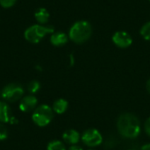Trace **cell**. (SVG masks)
<instances>
[{
    "label": "cell",
    "instance_id": "cell-1",
    "mask_svg": "<svg viewBox=\"0 0 150 150\" xmlns=\"http://www.w3.org/2000/svg\"><path fill=\"white\" fill-rule=\"evenodd\" d=\"M117 128L124 138L135 139L141 134V122L135 115L128 112L123 113L118 119Z\"/></svg>",
    "mask_w": 150,
    "mask_h": 150
},
{
    "label": "cell",
    "instance_id": "cell-2",
    "mask_svg": "<svg viewBox=\"0 0 150 150\" xmlns=\"http://www.w3.org/2000/svg\"><path fill=\"white\" fill-rule=\"evenodd\" d=\"M92 27L87 21L81 20L76 22L70 28L69 36V39L75 43H83L88 40L91 35Z\"/></svg>",
    "mask_w": 150,
    "mask_h": 150
},
{
    "label": "cell",
    "instance_id": "cell-3",
    "mask_svg": "<svg viewBox=\"0 0 150 150\" xmlns=\"http://www.w3.org/2000/svg\"><path fill=\"white\" fill-rule=\"evenodd\" d=\"M54 32L53 26H46L36 24L28 27L24 33L25 39L31 43H39L47 34Z\"/></svg>",
    "mask_w": 150,
    "mask_h": 150
},
{
    "label": "cell",
    "instance_id": "cell-4",
    "mask_svg": "<svg viewBox=\"0 0 150 150\" xmlns=\"http://www.w3.org/2000/svg\"><path fill=\"white\" fill-rule=\"evenodd\" d=\"M53 117L54 113L52 108L47 105H42L34 110L32 119L33 121L39 127H45L51 122Z\"/></svg>",
    "mask_w": 150,
    "mask_h": 150
},
{
    "label": "cell",
    "instance_id": "cell-5",
    "mask_svg": "<svg viewBox=\"0 0 150 150\" xmlns=\"http://www.w3.org/2000/svg\"><path fill=\"white\" fill-rule=\"evenodd\" d=\"M24 94V90L18 83H10L2 91V98L8 102H16Z\"/></svg>",
    "mask_w": 150,
    "mask_h": 150
},
{
    "label": "cell",
    "instance_id": "cell-6",
    "mask_svg": "<svg viewBox=\"0 0 150 150\" xmlns=\"http://www.w3.org/2000/svg\"><path fill=\"white\" fill-rule=\"evenodd\" d=\"M82 141L86 146L92 148V147L99 146L103 142V137L98 130L91 128V129L86 130L83 134Z\"/></svg>",
    "mask_w": 150,
    "mask_h": 150
},
{
    "label": "cell",
    "instance_id": "cell-7",
    "mask_svg": "<svg viewBox=\"0 0 150 150\" xmlns=\"http://www.w3.org/2000/svg\"><path fill=\"white\" fill-rule=\"evenodd\" d=\"M112 41L117 47L120 48H126L132 44L133 39L128 33L124 31H119L113 34Z\"/></svg>",
    "mask_w": 150,
    "mask_h": 150
},
{
    "label": "cell",
    "instance_id": "cell-8",
    "mask_svg": "<svg viewBox=\"0 0 150 150\" xmlns=\"http://www.w3.org/2000/svg\"><path fill=\"white\" fill-rule=\"evenodd\" d=\"M37 103H38L37 98L34 96H33V95L26 96L21 100V102L19 104V109H20V111H22L24 112H31L36 107Z\"/></svg>",
    "mask_w": 150,
    "mask_h": 150
},
{
    "label": "cell",
    "instance_id": "cell-9",
    "mask_svg": "<svg viewBox=\"0 0 150 150\" xmlns=\"http://www.w3.org/2000/svg\"><path fill=\"white\" fill-rule=\"evenodd\" d=\"M62 139L68 144L76 145V143H78V142L80 140V134L77 131H76L74 129H69V130H67L63 134Z\"/></svg>",
    "mask_w": 150,
    "mask_h": 150
},
{
    "label": "cell",
    "instance_id": "cell-10",
    "mask_svg": "<svg viewBox=\"0 0 150 150\" xmlns=\"http://www.w3.org/2000/svg\"><path fill=\"white\" fill-rule=\"evenodd\" d=\"M50 41L54 46L61 47L68 42V36L62 32L53 33V34L50 37Z\"/></svg>",
    "mask_w": 150,
    "mask_h": 150
},
{
    "label": "cell",
    "instance_id": "cell-11",
    "mask_svg": "<svg viewBox=\"0 0 150 150\" xmlns=\"http://www.w3.org/2000/svg\"><path fill=\"white\" fill-rule=\"evenodd\" d=\"M11 120V109L4 102H0V122L6 123Z\"/></svg>",
    "mask_w": 150,
    "mask_h": 150
},
{
    "label": "cell",
    "instance_id": "cell-12",
    "mask_svg": "<svg viewBox=\"0 0 150 150\" xmlns=\"http://www.w3.org/2000/svg\"><path fill=\"white\" fill-rule=\"evenodd\" d=\"M34 18L38 24L40 25H44L47 22L49 18V13L47 9L45 8H40L37 10V11L34 14Z\"/></svg>",
    "mask_w": 150,
    "mask_h": 150
},
{
    "label": "cell",
    "instance_id": "cell-13",
    "mask_svg": "<svg viewBox=\"0 0 150 150\" xmlns=\"http://www.w3.org/2000/svg\"><path fill=\"white\" fill-rule=\"evenodd\" d=\"M68 102L65 100V99H62V98H60V99H57L54 104H53V110L58 113V114H62L63 112H66L67 108H68Z\"/></svg>",
    "mask_w": 150,
    "mask_h": 150
},
{
    "label": "cell",
    "instance_id": "cell-14",
    "mask_svg": "<svg viewBox=\"0 0 150 150\" xmlns=\"http://www.w3.org/2000/svg\"><path fill=\"white\" fill-rule=\"evenodd\" d=\"M47 150H66L64 144L60 141H53L48 143Z\"/></svg>",
    "mask_w": 150,
    "mask_h": 150
},
{
    "label": "cell",
    "instance_id": "cell-15",
    "mask_svg": "<svg viewBox=\"0 0 150 150\" xmlns=\"http://www.w3.org/2000/svg\"><path fill=\"white\" fill-rule=\"evenodd\" d=\"M141 34L142 36L147 40H150V21L146 23L141 29Z\"/></svg>",
    "mask_w": 150,
    "mask_h": 150
},
{
    "label": "cell",
    "instance_id": "cell-16",
    "mask_svg": "<svg viewBox=\"0 0 150 150\" xmlns=\"http://www.w3.org/2000/svg\"><path fill=\"white\" fill-rule=\"evenodd\" d=\"M40 83L38 81L33 80V81H32V82L29 83L27 88H28V91L30 93H36L40 90Z\"/></svg>",
    "mask_w": 150,
    "mask_h": 150
},
{
    "label": "cell",
    "instance_id": "cell-17",
    "mask_svg": "<svg viewBox=\"0 0 150 150\" xmlns=\"http://www.w3.org/2000/svg\"><path fill=\"white\" fill-rule=\"evenodd\" d=\"M16 2L17 0H0V5L4 8H11Z\"/></svg>",
    "mask_w": 150,
    "mask_h": 150
},
{
    "label": "cell",
    "instance_id": "cell-18",
    "mask_svg": "<svg viewBox=\"0 0 150 150\" xmlns=\"http://www.w3.org/2000/svg\"><path fill=\"white\" fill-rule=\"evenodd\" d=\"M7 134H8V133H7V130H6L5 127L3 124L0 123V141L6 139Z\"/></svg>",
    "mask_w": 150,
    "mask_h": 150
},
{
    "label": "cell",
    "instance_id": "cell-19",
    "mask_svg": "<svg viewBox=\"0 0 150 150\" xmlns=\"http://www.w3.org/2000/svg\"><path fill=\"white\" fill-rule=\"evenodd\" d=\"M144 130L145 133L150 137V118H149L144 123Z\"/></svg>",
    "mask_w": 150,
    "mask_h": 150
},
{
    "label": "cell",
    "instance_id": "cell-20",
    "mask_svg": "<svg viewBox=\"0 0 150 150\" xmlns=\"http://www.w3.org/2000/svg\"><path fill=\"white\" fill-rule=\"evenodd\" d=\"M68 150H83V149L81 147L77 146V145H72Z\"/></svg>",
    "mask_w": 150,
    "mask_h": 150
},
{
    "label": "cell",
    "instance_id": "cell-21",
    "mask_svg": "<svg viewBox=\"0 0 150 150\" xmlns=\"http://www.w3.org/2000/svg\"><path fill=\"white\" fill-rule=\"evenodd\" d=\"M142 150H150V143L145 144L144 146L142 147Z\"/></svg>",
    "mask_w": 150,
    "mask_h": 150
},
{
    "label": "cell",
    "instance_id": "cell-22",
    "mask_svg": "<svg viewBox=\"0 0 150 150\" xmlns=\"http://www.w3.org/2000/svg\"><path fill=\"white\" fill-rule=\"evenodd\" d=\"M147 90H148V91L150 93V79L147 82Z\"/></svg>",
    "mask_w": 150,
    "mask_h": 150
},
{
    "label": "cell",
    "instance_id": "cell-23",
    "mask_svg": "<svg viewBox=\"0 0 150 150\" xmlns=\"http://www.w3.org/2000/svg\"><path fill=\"white\" fill-rule=\"evenodd\" d=\"M129 150H134V149H129Z\"/></svg>",
    "mask_w": 150,
    "mask_h": 150
},
{
    "label": "cell",
    "instance_id": "cell-24",
    "mask_svg": "<svg viewBox=\"0 0 150 150\" xmlns=\"http://www.w3.org/2000/svg\"><path fill=\"white\" fill-rule=\"evenodd\" d=\"M90 150H92V149H90Z\"/></svg>",
    "mask_w": 150,
    "mask_h": 150
}]
</instances>
